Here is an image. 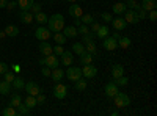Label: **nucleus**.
I'll return each mask as SVG.
<instances>
[{
  "label": "nucleus",
  "mask_w": 157,
  "mask_h": 116,
  "mask_svg": "<svg viewBox=\"0 0 157 116\" xmlns=\"http://www.w3.org/2000/svg\"><path fill=\"white\" fill-rule=\"evenodd\" d=\"M109 35H110V28L107 27V25H101L99 30L96 32V36L99 38V39H104V38L109 36Z\"/></svg>",
  "instance_id": "nucleus-28"
},
{
  "label": "nucleus",
  "mask_w": 157,
  "mask_h": 116,
  "mask_svg": "<svg viewBox=\"0 0 157 116\" xmlns=\"http://www.w3.org/2000/svg\"><path fill=\"white\" fill-rule=\"evenodd\" d=\"M71 52H74L75 55H80L82 52H85V44H83V43H75V44L72 46Z\"/></svg>",
  "instance_id": "nucleus-34"
},
{
  "label": "nucleus",
  "mask_w": 157,
  "mask_h": 116,
  "mask_svg": "<svg viewBox=\"0 0 157 116\" xmlns=\"http://www.w3.org/2000/svg\"><path fill=\"white\" fill-rule=\"evenodd\" d=\"M113 102H115V105L116 108H124L130 104V99L126 93H121V91H118L115 96H113Z\"/></svg>",
  "instance_id": "nucleus-2"
},
{
  "label": "nucleus",
  "mask_w": 157,
  "mask_h": 116,
  "mask_svg": "<svg viewBox=\"0 0 157 116\" xmlns=\"http://www.w3.org/2000/svg\"><path fill=\"white\" fill-rule=\"evenodd\" d=\"M63 52H64V49H63V46H61V44L54 46V55H61Z\"/></svg>",
  "instance_id": "nucleus-47"
},
{
  "label": "nucleus",
  "mask_w": 157,
  "mask_h": 116,
  "mask_svg": "<svg viewBox=\"0 0 157 116\" xmlns=\"http://www.w3.org/2000/svg\"><path fill=\"white\" fill-rule=\"evenodd\" d=\"M24 88H25V91H27L30 96H36L38 93H41V88H39V85H38L35 80H30V82H27Z\"/></svg>",
  "instance_id": "nucleus-11"
},
{
  "label": "nucleus",
  "mask_w": 157,
  "mask_h": 116,
  "mask_svg": "<svg viewBox=\"0 0 157 116\" xmlns=\"http://www.w3.org/2000/svg\"><path fill=\"white\" fill-rule=\"evenodd\" d=\"M41 9H43V5H41V3H33V5H32V8H30V11L33 13V14H36V13H39Z\"/></svg>",
  "instance_id": "nucleus-44"
},
{
  "label": "nucleus",
  "mask_w": 157,
  "mask_h": 116,
  "mask_svg": "<svg viewBox=\"0 0 157 116\" xmlns=\"http://www.w3.org/2000/svg\"><path fill=\"white\" fill-rule=\"evenodd\" d=\"M8 69H10L8 64H6L5 61H0V75H3V74H5Z\"/></svg>",
  "instance_id": "nucleus-50"
},
{
  "label": "nucleus",
  "mask_w": 157,
  "mask_h": 116,
  "mask_svg": "<svg viewBox=\"0 0 157 116\" xmlns=\"http://www.w3.org/2000/svg\"><path fill=\"white\" fill-rule=\"evenodd\" d=\"M11 86L16 89V91H21V89L25 86V82H24V79L22 77H14V80L11 82Z\"/></svg>",
  "instance_id": "nucleus-26"
},
{
  "label": "nucleus",
  "mask_w": 157,
  "mask_h": 116,
  "mask_svg": "<svg viewBox=\"0 0 157 116\" xmlns=\"http://www.w3.org/2000/svg\"><path fill=\"white\" fill-rule=\"evenodd\" d=\"M74 24H75V27H78V25L82 24V21H80V17H74Z\"/></svg>",
  "instance_id": "nucleus-55"
},
{
  "label": "nucleus",
  "mask_w": 157,
  "mask_h": 116,
  "mask_svg": "<svg viewBox=\"0 0 157 116\" xmlns=\"http://www.w3.org/2000/svg\"><path fill=\"white\" fill-rule=\"evenodd\" d=\"M16 2H17V0H16Z\"/></svg>",
  "instance_id": "nucleus-63"
},
{
  "label": "nucleus",
  "mask_w": 157,
  "mask_h": 116,
  "mask_svg": "<svg viewBox=\"0 0 157 116\" xmlns=\"http://www.w3.org/2000/svg\"><path fill=\"white\" fill-rule=\"evenodd\" d=\"M33 3H35L33 0H17V6L21 11H30Z\"/></svg>",
  "instance_id": "nucleus-24"
},
{
  "label": "nucleus",
  "mask_w": 157,
  "mask_h": 116,
  "mask_svg": "<svg viewBox=\"0 0 157 116\" xmlns=\"http://www.w3.org/2000/svg\"><path fill=\"white\" fill-rule=\"evenodd\" d=\"M99 27H101V24H98V22L94 21L93 24H91V28H90V30H91V32H94V33H96V32L99 30Z\"/></svg>",
  "instance_id": "nucleus-53"
},
{
  "label": "nucleus",
  "mask_w": 157,
  "mask_h": 116,
  "mask_svg": "<svg viewBox=\"0 0 157 116\" xmlns=\"http://www.w3.org/2000/svg\"><path fill=\"white\" fill-rule=\"evenodd\" d=\"M94 38H96V33L90 30L88 33L82 35V43H83V44H86V43H90V41H94Z\"/></svg>",
  "instance_id": "nucleus-35"
},
{
  "label": "nucleus",
  "mask_w": 157,
  "mask_h": 116,
  "mask_svg": "<svg viewBox=\"0 0 157 116\" xmlns=\"http://www.w3.org/2000/svg\"><path fill=\"white\" fill-rule=\"evenodd\" d=\"M64 25H66V24H64V16H63V14H52V16L47 19V28H49L52 33L61 32Z\"/></svg>",
  "instance_id": "nucleus-1"
},
{
  "label": "nucleus",
  "mask_w": 157,
  "mask_h": 116,
  "mask_svg": "<svg viewBox=\"0 0 157 116\" xmlns=\"http://www.w3.org/2000/svg\"><path fill=\"white\" fill-rule=\"evenodd\" d=\"M104 91H105V96L109 99H113V96L120 91V86H118L115 82H109V83H105V86H104Z\"/></svg>",
  "instance_id": "nucleus-9"
},
{
  "label": "nucleus",
  "mask_w": 157,
  "mask_h": 116,
  "mask_svg": "<svg viewBox=\"0 0 157 116\" xmlns=\"http://www.w3.org/2000/svg\"><path fill=\"white\" fill-rule=\"evenodd\" d=\"M85 50H86V52H90L93 57H98V55H99V54H98V47H96V43H94V41L86 43V44H85Z\"/></svg>",
  "instance_id": "nucleus-27"
},
{
  "label": "nucleus",
  "mask_w": 157,
  "mask_h": 116,
  "mask_svg": "<svg viewBox=\"0 0 157 116\" xmlns=\"http://www.w3.org/2000/svg\"><path fill=\"white\" fill-rule=\"evenodd\" d=\"M96 75H98V68L93 66L91 63L82 66V77H85V79H94Z\"/></svg>",
  "instance_id": "nucleus-5"
},
{
  "label": "nucleus",
  "mask_w": 157,
  "mask_h": 116,
  "mask_svg": "<svg viewBox=\"0 0 157 116\" xmlns=\"http://www.w3.org/2000/svg\"><path fill=\"white\" fill-rule=\"evenodd\" d=\"M47 14H44L43 11H39V13H36L35 14V21L38 22V24H47Z\"/></svg>",
  "instance_id": "nucleus-36"
},
{
  "label": "nucleus",
  "mask_w": 157,
  "mask_h": 116,
  "mask_svg": "<svg viewBox=\"0 0 157 116\" xmlns=\"http://www.w3.org/2000/svg\"><path fill=\"white\" fill-rule=\"evenodd\" d=\"M24 104L27 105L29 108H35V107L38 105V102H36V97H35V96H30V94H29L27 97L24 99Z\"/></svg>",
  "instance_id": "nucleus-33"
},
{
  "label": "nucleus",
  "mask_w": 157,
  "mask_h": 116,
  "mask_svg": "<svg viewBox=\"0 0 157 116\" xmlns=\"http://www.w3.org/2000/svg\"><path fill=\"white\" fill-rule=\"evenodd\" d=\"M35 97H36V102H38V105H39V104H44V102H46V96L43 94V91H41V93H38V94H36Z\"/></svg>",
  "instance_id": "nucleus-49"
},
{
  "label": "nucleus",
  "mask_w": 157,
  "mask_h": 116,
  "mask_svg": "<svg viewBox=\"0 0 157 116\" xmlns=\"http://www.w3.org/2000/svg\"><path fill=\"white\" fill-rule=\"evenodd\" d=\"M2 114H3V116H17L16 108H14V107H11V105H10V107H6V108L2 111Z\"/></svg>",
  "instance_id": "nucleus-40"
},
{
  "label": "nucleus",
  "mask_w": 157,
  "mask_h": 116,
  "mask_svg": "<svg viewBox=\"0 0 157 116\" xmlns=\"http://www.w3.org/2000/svg\"><path fill=\"white\" fill-rule=\"evenodd\" d=\"M112 9H113V13H115L116 16H123V14H124V11L127 9V6H126V3H124V2H118V3H115V5H113V8H112Z\"/></svg>",
  "instance_id": "nucleus-20"
},
{
  "label": "nucleus",
  "mask_w": 157,
  "mask_h": 116,
  "mask_svg": "<svg viewBox=\"0 0 157 116\" xmlns=\"http://www.w3.org/2000/svg\"><path fill=\"white\" fill-rule=\"evenodd\" d=\"M6 3L8 0H0V8H6Z\"/></svg>",
  "instance_id": "nucleus-56"
},
{
  "label": "nucleus",
  "mask_w": 157,
  "mask_h": 116,
  "mask_svg": "<svg viewBox=\"0 0 157 116\" xmlns=\"http://www.w3.org/2000/svg\"><path fill=\"white\" fill-rule=\"evenodd\" d=\"M17 17L21 19L22 24H32L33 19H35V14H33V13H30V11H19Z\"/></svg>",
  "instance_id": "nucleus-15"
},
{
  "label": "nucleus",
  "mask_w": 157,
  "mask_h": 116,
  "mask_svg": "<svg viewBox=\"0 0 157 116\" xmlns=\"http://www.w3.org/2000/svg\"><path fill=\"white\" fill-rule=\"evenodd\" d=\"M50 77H52V80H54V82L57 83V82L63 80V77H64V71H63V69L58 66V68H55V69H52Z\"/></svg>",
  "instance_id": "nucleus-17"
},
{
  "label": "nucleus",
  "mask_w": 157,
  "mask_h": 116,
  "mask_svg": "<svg viewBox=\"0 0 157 116\" xmlns=\"http://www.w3.org/2000/svg\"><path fill=\"white\" fill-rule=\"evenodd\" d=\"M102 47L105 49V50H115V49H118V41L115 39L113 36H105L102 39Z\"/></svg>",
  "instance_id": "nucleus-10"
},
{
  "label": "nucleus",
  "mask_w": 157,
  "mask_h": 116,
  "mask_svg": "<svg viewBox=\"0 0 157 116\" xmlns=\"http://www.w3.org/2000/svg\"><path fill=\"white\" fill-rule=\"evenodd\" d=\"M86 86H88V83H86L85 79H78V80L74 82V88L77 89V91H85Z\"/></svg>",
  "instance_id": "nucleus-32"
},
{
  "label": "nucleus",
  "mask_w": 157,
  "mask_h": 116,
  "mask_svg": "<svg viewBox=\"0 0 157 116\" xmlns=\"http://www.w3.org/2000/svg\"><path fill=\"white\" fill-rule=\"evenodd\" d=\"M13 71H14V72H21V64H13Z\"/></svg>",
  "instance_id": "nucleus-54"
},
{
  "label": "nucleus",
  "mask_w": 157,
  "mask_h": 116,
  "mask_svg": "<svg viewBox=\"0 0 157 116\" xmlns=\"http://www.w3.org/2000/svg\"><path fill=\"white\" fill-rule=\"evenodd\" d=\"M16 6H17V2H16V0H11V2L6 3V9H8V11H13Z\"/></svg>",
  "instance_id": "nucleus-51"
},
{
  "label": "nucleus",
  "mask_w": 157,
  "mask_h": 116,
  "mask_svg": "<svg viewBox=\"0 0 157 116\" xmlns=\"http://www.w3.org/2000/svg\"><path fill=\"white\" fill-rule=\"evenodd\" d=\"M16 113H17V116H27V114H30V108L22 102V104H19L16 107Z\"/></svg>",
  "instance_id": "nucleus-29"
},
{
  "label": "nucleus",
  "mask_w": 157,
  "mask_h": 116,
  "mask_svg": "<svg viewBox=\"0 0 157 116\" xmlns=\"http://www.w3.org/2000/svg\"><path fill=\"white\" fill-rule=\"evenodd\" d=\"M68 13H69V16H71V17H80V16L83 14V9H82V6H80V5H77V3H71V6H69Z\"/></svg>",
  "instance_id": "nucleus-16"
},
{
  "label": "nucleus",
  "mask_w": 157,
  "mask_h": 116,
  "mask_svg": "<svg viewBox=\"0 0 157 116\" xmlns=\"http://www.w3.org/2000/svg\"><path fill=\"white\" fill-rule=\"evenodd\" d=\"M148 19H149L151 22H155V21H157V11H155V9L148 11Z\"/></svg>",
  "instance_id": "nucleus-45"
},
{
  "label": "nucleus",
  "mask_w": 157,
  "mask_h": 116,
  "mask_svg": "<svg viewBox=\"0 0 157 116\" xmlns=\"http://www.w3.org/2000/svg\"><path fill=\"white\" fill-rule=\"evenodd\" d=\"M64 75L68 77L71 82H75L78 79H82V68H75V66H68V71L64 72Z\"/></svg>",
  "instance_id": "nucleus-3"
},
{
  "label": "nucleus",
  "mask_w": 157,
  "mask_h": 116,
  "mask_svg": "<svg viewBox=\"0 0 157 116\" xmlns=\"http://www.w3.org/2000/svg\"><path fill=\"white\" fill-rule=\"evenodd\" d=\"M137 14H138V19H140V21H143V19H148V11L141 9V8L137 11Z\"/></svg>",
  "instance_id": "nucleus-46"
},
{
  "label": "nucleus",
  "mask_w": 157,
  "mask_h": 116,
  "mask_svg": "<svg viewBox=\"0 0 157 116\" xmlns=\"http://www.w3.org/2000/svg\"><path fill=\"white\" fill-rule=\"evenodd\" d=\"M124 21L127 22V24H138L140 22V19H138V14H137V11L135 9H126L124 11Z\"/></svg>",
  "instance_id": "nucleus-8"
},
{
  "label": "nucleus",
  "mask_w": 157,
  "mask_h": 116,
  "mask_svg": "<svg viewBox=\"0 0 157 116\" xmlns=\"http://www.w3.org/2000/svg\"><path fill=\"white\" fill-rule=\"evenodd\" d=\"M66 94H68V86L61 82H57L55 86H54V96L57 99H64Z\"/></svg>",
  "instance_id": "nucleus-6"
},
{
  "label": "nucleus",
  "mask_w": 157,
  "mask_h": 116,
  "mask_svg": "<svg viewBox=\"0 0 157 116\" xmlns=\"http://www.w3.org/2000/svg\"><path fill=\"white\" fill-rule=\"evenodd\" d=\"M110 114H112V116H118V114H120V111H118V110H113Z\"/></svg>",
  "instance_id": "nucleus-59"
},
{
  "label": "nucleus",
  "mask_w": 157,
  "mask_h": 116,
  "mask_svg": "<svg viewBox=\"0 0 157 116\" xmlns=\"http://www.w3.org/2000/svg\"><path fill=\"white\" fill-rule=\"evenodd\" d=\"M60 61L63 66H71V64L74 63V55L71 50H64V52L60 55Z\"/></svg>",
  "instance_id": "nucleus-12"
},
{
  "label": "nucleus",
  "mask_w": 157,
  "mask_h": 116,
  "mask_svg": "<svg viewBox=\"0 0 157 116\" xmlns=\"http://www.w3.org/2000/svg\"><path fill=\"white\" fill-rule=\"evenodd\" d=\"M50 36H52V32H50L49 28L43 27V25L35 30V38H36L38 41H49Z\"/></svg>",
  "instance_id": "nucleus-4"
},
{
  "label": "nucleus",
  "mask_w": 157,
  "mask_h": 116,
  "mask_svg": "<svg viewBox=\"0 0 157 116\" xmlns=\"http://www.w3.org/2000/svg\"><path fill=\"white\" fill-rule=\"evenodd\" d=\"M126 6L129 8V9H135V11H138L141 6H140V3L137 2V0H126Z\"/></svg>",
  "instance_id": "nucleus-38"
},
{
  "label": "nucleus",
  "mask_w": 157,
  "mask_h": 116,
  "mask_svg": "<svg viewBox=\"0 0 157 116\" xmlns=\"http://www.w3.org/2000/svg\"><path fill=\"white\" fill-rule=\"evenodd\" d=\"M78 57H80V64H82V66H83V64H90V63H93V58H94L90 52H86V50H85V52H82Z\"/></svg>",
  "instance_id": "nucleus-25"
},
{
  "label": "nucleus",
  "mask_w": 157,
  "mask_h": 116,
  "mask_svg": "<svg viewBox=\"0 0 157 116\" xmlns=\"http://www.w3.org/2000/svg\"><path fill=\"white\" fill-rule=\"evenodd\" d=\"M80 21H82V24L88 25V24H93L94 22V17L91 16V14H82L80 16Z\"/></svg>",
  "instance_id": "nucleus-41"
},
{
  "label": "nucleus",
  "mask_w": 157,
  "mask_h": 116,
  "mask_svg": "<svg viewBox=\"0 0 157 116\" xmlns=\"http://www.w3.org/2000/svg\"><path fill=\"white\" fill-rule=\"evenodd\" d=\"M54 39H55V43L57 44H64V43H66V39H68V38L66 36H64L61 32H57V33H54Z\"/></svg>",
  "instance_id": "nucleus-37"
},
{
  "label": "nucleus",
  "mask_w": 157,
  "mask_h": 116,
  "mask_svg": "<svg viewBox=\"0 0 157 116\" xmlns=\"http://www.w3.org/2000/svg\"><path fill=\"white\" fill-rule=\"evenodd\" d=\"M116 41H118V47H121V49H129L132 46V41H130V38H127V36H120Z\"/></svg>",
  "instance_id": "nucleus-21"
},
{
  "label": "nucleus",
  "mask_w": 157,
  "mask_h": 116,
  "mask_svg": "<svg viewBox=\"0 0 157 116\" xmlns=\"http://www.w3.org/2000/svg\"><path fill=\"white\" fill-rule=\"evenodd\" d=\"M88 32H90V28H88V25H85V24H80L77 27V35H85Z\"/></svg>",
  "instance_id": "nucleus-42"
},
{
  "label": "nucleus",
  "mask_w": 157,
  "mask_h": 116,
  "mask_svg": "<svg viewBox=\"0 0 157 116\" xmlns=\"http://www.w3.org/2000/svg\"><path fill=\"white\" fill-rule=\"evenodd\" d=\"M50 2H54V0H50Z\"/></svg>",
  "instance_id": "nucleus-62"
},
{
  "label": "nucleus",
  "mask_w": 157,
  "mask_h": 116,
  "mask_svg": "<svg viewBox=\"0 0 157 116\" xmlns=\"http://www.w3.org/2000/svg\"><path fill=\"white\" fill-rule=\"evenodd\" d=\"M5 33H6V36H11V38L17 36V35H19V28H17V25H6Z\"/></svg>",
  "instance_id": "nucleus-30"
},
{
  "label": "nucleus",
  "mask_w": 157,
  "mask_h": 116,
  "mask_svg": "<svg viewBox=\"0 0 157 116\" xmlns=\"http://www.w3.org/2000/svg\"><path fill=\"white\" fill-rule=\"evenodd\" d=\"M124 75V68L123 64H113L112 66V77L113 79H118V77Z\"/></svg>",
  "instance_id": "nucleus-22"
},
{
  "label": "nucleus",
  "mask_w": 157,
  "mask_h": 116,
  "mask_svg": "<svg viewBox=\"0 0 157 116\" xmlns=\"http://www.w3.org/2000/svg\"><path fill=\"white\" fill-rule=\"evenodd\" d=\"M38 63H39V66H44V57H43V58H41V60H39V61H38Z\"/></svg>",
  "instance_id": "nucleus-60"
},
{
  "label": "nucleus",
  "mask_w": 157,
  "mask_h": 116,
  "mask_svg": "<svg viewBox=\"0 0 157 116\" xmlns=\"http://www.w3.org/2000/svg\"><path fill=\"white\" fill-rule=\"evenodd\" d=\"M112 25H113V28L116 32H121L127 27V22L124 21V17H113L112 19Z\"/></svg>",
  "instance_id": "nucleus-14"
},
{
  "label": "nucleus",
  "mask_w": 157,
  "mask_h": 116,
  "mask_svg": "<svg viewBox=\"0 0 157 116\" xmlns=\"http://www.w3.org/2000/svg\"><path fill=\"white\" fill-rule=\"evenodd\" d=\"M61 33L66 36V38H75V36H77V27H75V25H69V27H66V25H64L63 30H61Z\"/></svg>",
  "instance_id": "nucleus-18"
},
{
  "label": "nucleus",
  "mask_w": 157,
  "mask_h": 116,
  "mask_svg": "<svg viewBox=\"0 0 157 116\" xmlns=\"http://www.w3.org/2000/svg\"><path fill=\"white\" fill-rule=\"evenodd\" d=\"M19 104H22V96H21L19 93H13V94L10 96V105L16 108Z\"/></svg>",
  "instance_id": "nucleus-23"
},
{
  "label": "nucleus",
  "mask_w": 157,
  "mask_h": 116,
  "mask_svg": "<svg viewBox=\"0 0 157 116\" xmlns=\"http://www.w3.org/2000/svg\"><path fill=\"white\" fill-rule=\"evenodd\" d=\"M112 36L115 38V39H118V38H120V32H116V30H115V33H113Z\"/></svg>",
  "instance_id": "nucleus-57"
},
{
  "label": "nucleus",
  "mask_w": 157,
  "mask_h": 116,
  "mask_svg": "<svg viewBox=\"0 0 157 116\" xmlns=\"http://www.w3.org/2000/svg\"><path fill=\"white\" fill-rule=\"evenodd\" d=\"M50 72H52L50 68H47V66H43V68H41V74H43L44 77H50Z\"/></svg>",
  "instance_id": "nucleus-52"
},
{
  "label": "nucleus",
  "mask_w": 157,
  "mask_h": 116,
  "mask_svg": "<svg viewBox=\"0 0 157 116\" xmlns=\"http://www.w3.org/2000/svg\"><path fill=\"white\" fill-rule=\"evenodd\" d=\"M10 91H11V83H8L6 80L0 82V94L6 96V94H10Z\"/></svg>",
  "instance_id": "nucleus-31"
},
{
  "label": "nucleus",
  "mask_w": 157,
  "mask_h": 116,
  "mask_svg": "<svg viewBox=\"0 0 157 116\" xmlns=\"http://www.w3.org/2000/svg\"><path fill=\"white\" fill-rule=\"evenodd\" d=\"M101 17H102V21L104 22H105V24H109V22H112V14H110V13H102V14H101Z\"/></svg>",
  "instance_id": "nucleus-48"
},
{
  "label": "nucleus",
  "mask_w": 157,
  "mask_h": 116,
  "mask_svg": "<svg viewBox=\"0 0 157 116\" xmlns=\"http://www.w3.org/2000/svg\"><path fill=\"white\" fill-rule=\"evenodd\" d=\"M66 2H69V3H75L77 0H66Z\"/></svg>",
  "instance_id": "nucleus-61"
},
{
  "label": "nucleus",
  "mask_w": 157,
  "mask_h": 116,
  "mask_svg": "<svg viewBox=\"0 0 157 116\" xmlns=\"http://www.w3.org/2000/svg\"><path fill=\"white\" fill-rule=\"evenodd\" d=\"M6 36V33L3 32V30H0V39H2V38H5Z\"/></svg>",
  "instance_id": "nucleus-58"
},
{
  "label": "nucleus",
  "mask_w": 157,
  "mask_h": 116,
  "mask_svg": "<svg viewBox=\"0 0 157 116\" xmlns=\"http://www.w3.org/2000/svg\"><path fill=\"white\" fill-rule=\"evenodd\" d=\"M113 80H115V83L118 86H127L129 85V79H127V77H124V75L118 77V79H113Z\"/></svg>",
  "instance_id": "nucleus-39"
},
{
  "label": "nucleus",
  "mask_w": 157,
  "mask_h": 116,
  "mask_svg": "<svg viewBox=\"0 0 157 116\" xmlns=\"http://www.w3.org/2000/svg\"><path fill=\"white\" fill-rule=\"evenodd\" d=\"M3 77H5V80H6L8 83H11L13 80H14V77H16V75H14V72H11V71L8 69V71L3 74Z\"/></svg>",
  "instance_id": "nucleus-43"
},
{
  "label": "nucleus",
  "mask_w": 157,
  "mask_h": 116,
  "mask_svg": "<svg viewBox=\"0 0 157 116\" xmlns=\"http://www.w3.org/2000/svg\"><path fill=\"white\" fill-rule=\"evenodd\" d=\"M38 49H39V52H41V55H44V57L54 54V46H50L47 41H41L39 46H38Z\"/></svg>",
  "instance_id": "nucleus-13"
},
{
  "label": "nucleus",
  "mask_w": 157,
  "mask_h": 116,
  "mask_svg": "<svg viewBox=\"0 0 157 116\" xmlns=\"http://www.w3.org/2000/svg\"><path fill=\"white\" fill-rule=\"evenodd\" d=\"M44 66L50 68V69H55L60 66V58L58 55H54V54H50V55H46L44 57Z\"/></svg>",
  "instance_id": "nucleus-7"
},
{
  "label": "nucleus",
  "mask_w": 157,
  "mask_h": 116,
  "mask_svg": "<svg viewBox=\"0 0 157 116\" xmlns=\"http://www.w3.org/2000/svg\"><path fill=\"white\" fill-rule=\"evenodd\" d=\"M140 6H141V9H145V11L155 9L157 8V0H141Z\"/></svg>",
  "instance_id": "nucleus-19"
}]
</instances>
